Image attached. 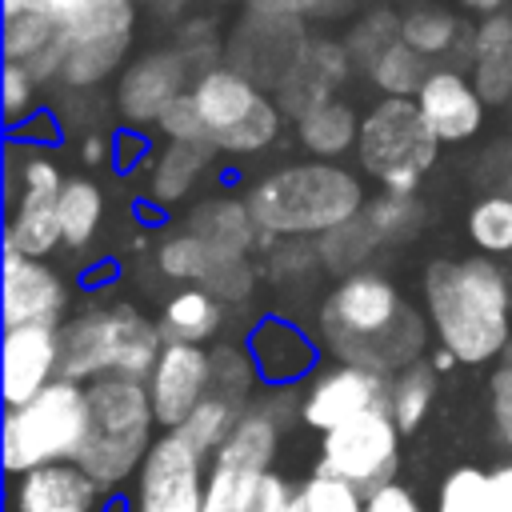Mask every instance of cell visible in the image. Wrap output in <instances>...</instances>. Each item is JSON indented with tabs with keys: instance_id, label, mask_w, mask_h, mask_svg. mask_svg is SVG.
<instances>
[{
	"instance_id": "obj_16",
	"label": "cell",
	"mask_w": 512,
	"mask_h": 512,
	"mask_svg": "<svg viewBox=\"0 0 512 512\" xmlns=\"http://www.w3.org/2000/svg\"><path fill=\"white\" fill-rule=\"evenodd\" d=\"M416 104H420V112H424V120L440 144H464L484 128L488 104L480 100L472 76L452 68V64L428 72V80L416 92Z\"/></svg>"
},
{
	"instance_id": "obj_27",
	"label": "cell",
	"mask_w": 512,
	"mask_h": 512,
	"mask_svg": "<svg viewBox=\"0 0 512 512\" xmlns=\"http://www.w3.org/2000/svg\"><path fill=\"white\" fill-rule=\"evenodd\" d=\"M104 220V192L88 176H68L60 192V228L68 248H88Z\"/></svg>"
},
{
	"instance_id": "obj_20",
	"label": "cell",
	"mask_w": 512,
	"mask_h": 512,
	"mask_svg": "<svg viewBox=\"0 0 512 512\" xmlns=\"http://www.w3.org/2000/svg\"><path fill=\"white\" fill-rule=\"evenodd\" d=\"M60 192H16L12 200H4L8 204L4 248H16L20 256H32V260H44L52 248H60L64 244Z\"/></svg>"
},
{
	"instance_id": "obj_58",
	"label": "cell",
	"mask_w": 512,
	"mask_h": 512,
	"mask_svg": "<svg viewBox=\"0 0 512 512\" xmlns=\"http://www.w3.org/2000/svg\"><path fill=\"white\" fill-rule=\"evenodd\" d=\"M116 512H124V508H116Z\"/></svg>"
},
{
	"instance_id": "obj_15",
	"label": "cell",
	"mask_w": 512,
	"mask_h": 512,
	"mask_svg": "<svg viewBox=\"0 0 512 512\" xmlns=\"http://www.w3.org/2000/svg\"><path fill=\"white\" fill-rule=\"evenodd\" d=\"M0 356H4V380H0L4 408H20L60 376V328H44V324L4 328Z\"/></svg>"
},
{
	"instance_id": "obj_26",
	"label": "cell",
	"mask_w": 512,
	"mask_h": 512,
	"mask_svg": "<svg viewBox=\"0 0 512 512\" xmlns=\"http://www.w3.org/2000/svg\"><path fill=\"white\" fill-rule=\"evenodd\" d=\"M460 36H464L460 16L440 8V4H416L400 16V40L408 48H416L420 56H428V60L452 52L460 44Z\"/></svg>"
},
{
	"instance_id": "obj_37",
	"label": "cell",
	"mask_w": 512,
	"mask_h": 512,
	"mask_svg": "<svg viewBox=\"0 0 512 512\" xmlns=\"http://www.w3.org/2000/svg\"><path fill=\"white\" fill-rule=\"evenodd\" d=\"M256 380H260V376H256V368H252L248 348L220 344V348L212 352V392H216V396H224V400L248 408V396H252Z\"/></svg>"
},
{
	"instance_id": "obj_13",
	"label": "cell",
	"mask_w": 512,
	"mask_h": 512,
	"mask_svg": "<svg viewBox=\"0 0 512 512\" xmlns=\"http://www.w3.org/2000/svg\"><path fill=\"white\" fill-rule=\"evenodd\" d=\"M144 384L152 396L156 424L176 432L200 408V400L212 392V352H204L200 344L168 340Z\"/></svg>"
},
{
	"instance_id": "obj_50",
	"label": "cell",
	"mask_w": 512,
	"mask_h": 512,
	"mask_svg": "<svg viewBox=\"0 0 512 512\" xmlns=\"http://www.w3.org/2000/svg\"><path fill=\"white\" fill-rule=\"evenodd\" d=\"M56 136V120L48 116V112H36L32 120H24L16 132H12V140H24V144H48Z\"/></svg>"
},
{
	"instance_id": "obj_44",
	"label": "cell",
	"mask_w": 512,
	"mask_h": 512,
	"mask_svg": "<svg viewBox=\"0 0 512 512\" xmlns=\"http://www.w3.org/2000/svg\"><path fill=\"white\" fill-rule=\"evenodd\" d=\"M252 512H308L304 508V496L276 472H264L260 480V492H256V508Z\"/></svg>"
},
{
	"instance_id": "obj_25",
	"label": "cell",
	"mask_w": 512,
	"mask_h": 512,
	"mask_svg": "<svg viewBox=\"0 0 512 512\" xmlns=\"http://www.w3.org/2000/svg\"><path fill=\"white\" fill-rule=\"evenodd\" d=\"M224 324V304L212 288L204 284H188L180 292H172L164 300L160 312V332L164 340H184V344H204L208 336H216Z\"/></svg>"
},
{
	"instance_id": "obj_57",
	"label": "cell",
	"mask_w": 512,
	"mask_h": 512,
	"mask_svg": "<svg viewBox=\"0 0 512 512\" xmlns=\"http://www.w3.org/2000/svg\"><path fill=\"white\" fill-rule=\"evenodd\" d=\"M508 132H512V104H508Z\"/></svg>"
},
{
	"instance_id": "obj_55",
	"label": "cell",
	"mask_w": 512,
	"mask_h": 512,
	"mask_svg": "<svg viewBox=\"0 0 512 512\" xmlns=\"http://www.w3.org/2000/svg\"><path fill=\"white\" fill-rule=\"evenodd\" d=\"M208 4H248V0H208Z\"/></svg>"
},
{
	"instance_id": "obj_56",
	"label": "cell",
	"mask_w": 512,
	"mask_h": 512,
	"mask_svg": "<svg viewBox=\"0 0 512 512\" xmlns=\"http://www.w3.org/2000/svg\"><path fill=\"white\" fill-rule=\"evenodd\" d=\"M64 512H92V508H64Z\"/></svg>"
},
{
	"instance_id": "obj_1",
	"label": "cell",
	"mask_w": 512,
	"mask_h": 512,
	"mask_svg": "<svg viewBox=\"0 0 512 512\" xmlns=\"http://www.w3.org/2000/svg\"><path fill=\"white\" fill-rule=\"evenodd\" d=\"M320 340L340 364L404 372L428 348V328L404 292L380 272H348L320 304Z\"/></svg>"
},
{
	"instance_id": "obj_41",
	"label": "cell",
	"mask_w": 512,
	"mask_h": 512,
	"mask_svg": "<svg viewBox=\"0 0 512 512\" xmlns=\"http://www.w3.org/2000/svg\"><path fill=\"white\" fill-rule=\"evenodd\" d=\"M300 496H304L308 512H368L360 488H352L336 476H320V472H312V480H304Z\"/></svg>"
},
{
	"instance_id": "obj_45",
	"label": "cell",
	"mask_w": 512,
	"mask_h": 512,
	"mask_svg": "<svg viewBox=\"0 0 512 512\" xmlns=\"http://www.w3.org/2000/svg\"><path fill=\"white\" fill-rule=\"evenodd\" d=\"M204 288H212L216 296H228V300L248 296V288H252V268H248V260H244V256H240V260H220L216 272L204 280Z\"/></svg>"
},
{
	"instance_id": "obj_8",
	"label": "cell",
	"mask_w": 512,
	"mask_h": 512,
	"mask_svg": "<svg viewBox=\"0 0 512 512\" xmlns=\"http://www.w3.org/2000/svg\"><path fill=\"white\" fill-rule=\"evenodd\" d=\"M436 156H440V140L412 96H380L360 116L356 160L384 192L416 196Z\"/></svg>"
},
{
	"instance_id": "obj_33",
	"label": "cell",
	"mask_w": 512,
	"mask_h": 512,
	"mask_svg": "<svg viewBox=\"0 0 512 512\" xmlns=\"http://www.w3.org/2000/svg\"><path fill=\"white\" fill-rule=\"evenodd\" d=\"M240 404H232V400H224V396H216V392H208L204 400H200V408L176 428L204 460L208 456H216L220 452V444L228 440V432L236 428V420H240Z\"/></svg>"
},
{
	"instance_id": "obj_42",
	"label": "cell",
	"mask_w": 512,
	"mask_h": 512,
	"mask_svg": "<svg viewBox=\"0 0 512 512\" xmlns=\"http://www.w3.org/2000/svg\"><path fill=\"white\" fill-rule=\"evenodd\" d=\"M492 424L500 444L512 448V340L496 356V372H492Z\"/></svg>"
},
{
	"instance_id": "obj_29",
	"label": "cell",
	"mask_w": 512,
	"mask_h": 512,
	"mask_svg": "<svg viewBox=\"0 0 512 512\" xmlns=\"http://www.w3.org/2000/svg\"><path fill=\"white\" fill-rule=\"evenodd\" d=\"M220 256L192 232V228H180L172 236L160 240L156 248V268L168 276V280H184V284H204L212 272H216Z\"/></svg>"
},
{
	"instance_id": "obj_46",
	"label": "cell",
	"mask_w": 512,
	"mask_h": 512,
	"mask_svg": "<svg viewBox=\"0 0 512 512\" xmlns=\"http://www.w3.org/2000/svg\"><path fill=\"white\" fill-rule=\"evenodd\" d=\"M512 44V12H492V16H480L476 28H472V40L468 48L472 52H488V48H504Z\"/></svg>"
},
{
	"instance_id": "obj_6",
	"label": "cell",
	"mask_w": 512,
	"mask_h": 512,
	"mask_svg": "<svg viewBox=\"0 0 512 512\" xmlns=\"http://www.w3.org/2000/svg\"><path fill=\"white\" fill-rule=\"evenodd\" d=\"M88 440V384L56 376L28 404L4 412V468L8 476L40 464L80 460Z\"/></svg>"
},
{
	"instance_id": "obj_31",
	"label": "cell",
	"mask_w": 512,
	"mask_h": 512,
	"mask_svg": "<svg viewBox=\"0 0 512 512\" xmlns=\"http://www.w3.org/2000/svg\"><path fill=\"white\" fill-rule=\"evenodd\" d=\"M260 480H264V472L212 460L208 480H204V508L200 512H252Z\"/></svg>"
},
{
	"instance_id": "obj_35",
	"label": "cell",
	"mask_w": 512,
	"mask_h": 512,
	"mask_svg": "<svg viewBox=\"0 0 512 512\" xmlns=\"http://www.w3.org/2000/svg\"><path fill=\"white\" fill-rule=\"evenodd\" d=\"M396 40H400V16L388 12V8H376V12H364V16L352 20V28H348V36H344V48H348L352 64L368 72V64H372L388 44H396Z\"/></svg>"
},
{
	"instance_id": "obj_34",
	"label": "cell",
	"mask_w": 512,
	"mask_h": 512,
	"mask_svg": "<svg viewBox=\"0 0 512 512\" xmlns=\"http://www.w3.org/2000/svg\"><path fill=\"white\" fill-rule=\"evenodd\" d=\"M436 512H492V472L460 464L440 480Z\"/></svg>"
},
{
	"instance_id": "obj_12",
	"label": "cell",
	"mask_w": 512,
	"mask_h": 512,
	"mask_svg": "<svg viewBox=\"0 0 512 512\" xmlns=\"http://www.w3.org/2000/svg\"><path fill=\"white\" fill-rule=\"evenodd\" d=\"M388 396H392V376L360 364H336L308 380V392L300 400V420L316 432H332L360 412L388 408Z\"/></svg>"
},
{
	"instance_id": "obj_38",
	"label": "cell",
	"mask_w": 512,
	"mask_h": 512,
	"mask_svg": "<svg viewBox=\"0 0 512 512\" xmlns=\"http://www.w3.org/2000/svg\"><path fill=\"white\" fill-rule=\"evenodd\" d=\"M20 4L44 8L60 24V32L68 36V32H80V28L96 24V20H104V16H116V12L132 8L136 0H4V8H20Z\"/></svg>"
},
{
	"instance_id": "obj_30",
	"label": "cell",
	"mask_w": 512,
	"mask_h": 512,
	"mask_svg": "<svg viewBox=\"0 0 512 512\" xmlns=\"http://www.w3.org/2000/svg\"><path fill=\"white\" fill-rule=\"evenodd\" d=\"M432 396H436V368L416 360L408 364L404 372L392 376V396H388V412L392 420L400 424V432H416L432 408Z\"/></svg>"
},
{
	"instance_id": "obj_7",
	"label": "cell",
	"mask_w": 512,
	"mask_h": 512,
	"mask_svg": "<svg viewBox=\"0 0 512 512\" xmlns=\"http://www.w3.org/2000/svg\"><path fill=\"white\" fill-rule=\"evenodd\" d=\"M188 92L204 120L208 144L224 156H256L272 148L284 128V108L228 60L196 72Z\"/></svg>"
},
{
	"instance_id": "obj_9",
	"label": "cell",
	"mask_w": 512,
	"mask_h": 512,
	"mask_svg": "<svg viewBox=\"0 0 512 512\" xmlns=\"http://www.w3.org/2000/svg\"><path fill=\"white\" fill-rule=\"evenodd\" d=\"M396 464H400V424L392 420L388 408H372L324 432L316 472L336 476L368 496L380 484L396 480Z\"/></svg>"
},
{
	"instance_id": "obj_54",
	"label": "cell",
	"mask_w": 512,
	"mask_h": 512,
	"mask_svg": "<svg viewBox=\"0 0 512 512\" xmlns=\"http://www.w3.org/2000/svg\"><path fill=\"white\" fill-rule=\"evenodd\" d=\"M496 192H508V196H512V164L504 168V180H500V188H496Z\"/></svg>"
},
{
	"instance_id": "obj_14",
	"label": "cell",
	"mask_w": 512,
	"mask_h": 512,
	"mask_svg": "<svg viewBox=\"0 0 512 512\" xmlns=\"http://www.w3.org/2000/svg\"><path fill=\"white\" fill-rule=\"evenodd\" d=\"M68 308V284L44 260L4 248V328L44 324L60 328Z\"/></svg>"
},
{
	"instance_id": "obj_23",
	"label": "cell",
	"mask_w": 512,
	"mask_h": 512,
	"mask_svg": "<svg viewBox=\"0 0 512 512\" xmlns=\"http://www.w3.org/2000/svg\"><path fill=\"white\" fill-rule=\"evenodd\" d=\"M216 148L212 144H196V140H168L156 156H152V172H148V196L156 204H176L184 200L200 176L208 172Z\"/></svg>"
},
{
	"instance_id": "obj_22",
	"label": "cell",
	"mask_w": 512,
	"mask_h": 512,
	"mask_svg": "<svg viewBox=\"0 0 512 512\" xmlns=\"http://www.w3.org/2000/svg\"><path fill=\"white\" fill-rule=\"evenodd\" d=\"M296 140L312 160H340L360 140V112L348 100L332 96L296 120Z\"/></svg>"
},
{
	"instance_id": "obj_49",
	"label": "cell",
	"mask_w": 512,
	"mask_h": 512,
	"mask_svg": "<svg viewBox=\"0 0 512 512\" xmlns=\"http://www.w3.org/2000/svg\"><path fill=\"white\" fill-rule=\"evenodd\" d=\"M144 152H148V140L140 136V128H124V132L112 140V160H116L120 168H132Z\"/></svg>"
},
{
	"instance_id": "obj_19",
	"label": "cell",
	"mask_w": 512,
	"mask_h": 512,
	"mask_svg": "<svg viewBox=\"0 0 512 512\" xmlns=\"http://www.w3.org/2000/svg\"><path fill=\"white\" fill-rule=\"evenodd\" d=\"M100 496V484L76 464H40L32 472H20L12 484V512H64V508H92Z\"/></svg>"
},
{
	"instance_id": "obj_17",
	"label": "cell",
	"mask_w": 512,
	"mask_h": 512,
	"mask_svg": "<svg viewBox=\"0 0 512 512\" xmlns=\"http://www.w3.org/2000/svg\"><path fill=\"white\" fill-rule=\"evenodd\" d=\"M352 68H356V64H352V56H348V48H344L340 40H332V36H308L300 60H296V64L288 68V76L276 84V96H280L276 104H280L288 116L300 120L308 108L332 100L336 88L348 80Z\"/></svg>"
},
{
	"instance_id": "obj_18",
	"label": "cell",
	"mask_w": 512,
	"mask_h": 512,
	"mask_svg": "<svg viewBox=\"0 0 512 512\" xmlns=\"http://www.w3.org/2000/svg\"><path fill=\"white\" fill-rule=\"evenodd\" d=\"M244 348L252 356L260 384H268V388H288V384L304 380L316 364V344L284 316H264L248 332Z\"/></svg>"
},
{
	"instance_id": "obj_36",
	"label": "cell",
	"mask_w": 512,
	"mask_h": 512,
	"mask_svg": "<svg viewBox=\"0 0 512 512\" xmlns=\"http://www.w3.org/2000/svg\"><path fill=\"white\" fill-rule=\"evenodd\" d=\"M420 216H424L420 200H416V196H400V192H384V196L368 200L364 212H360V220L368 224V232H372L376 240L412 236V232L420 228Z\"/></svg>"
},
{
	"instance_id": "obj_21",
	"label": "cell",
	"mask_w": 512,
	"mask_h": 512,
	"mask_svg": "<svg viewBox=\"0 0 512 512\" xmlns=\"http://www.w3.org/2000/svg\"><path fill=\"white\" fill-rule=\"evenodd\" d=\"M184 228H192L220 260H240V256L252 248L256 232H260L256 220H252V212H248V204H244V200H232V196L200 200V204L188 212Z\"/></svg>"
},
{
	"instance_id": "obj_48",
	"label": "cell",
	"mask_w": 512,
	"mask_h": 512,
	"mask_svg": "<svg viewBox=\"0 0 512 512\" xmlns=\"http://www.w3.org/2000/svg\"><path fill=\"white\" fill-rule=\"evenodd\" d=\"M364 508H368V512H424L420 500L412 496V488H404V484H396V480H388V484H380L376 492H368V496H364Z\"/></svg>"
},
{
	"instance_id": "obj_53",
	"label": "cell",
	"mask_w": 512,
	"mask_h": 512,
	"mask_svg": "<svg viewBox=\"0 0 512 512\" xmlns=\"http://www.w3.org/2000/svg\"><path fill=\"white\" fill-rule=\"evenodd\" d=\"M464 12H472V16H492V12H504L512 0H456Z\"/></svg>"
},
{
	"instance_id": "obj_2",
	"label": "cell",
	"mask_w": 512,
	"mask_h": 512,
	"mask_svg": "<svg viewBox=\"0 0 512 512\" xmlns=\"http://www.w3.org/2000/svg\"><path fill=\"white\" fill-rule=\"evenodd\" d=\"M424 304L440 348L460 364H484L512 340V288L504 268L484 252L432 260L424 268Z\"/></svg>"
},
{
	"instance_id": "obj_3",
	"label": "cell",
	"mask_w": 512,
	"mask_h": 512,
	"mask_svg": "<svg viewBox=\"0 0 512 512\" xmlns=\"http://www.w3.org/2000/svg\"><path fill=\"white\" fill-rule=\"evenodd\" d=\"M244 204L264 236H328L352 224L368 196L352 168L336 160H296L252 180Z\"/></svg>"
},
{
	"instance_id": "obj_47",
	"label": "cell",
	"mask_w": 512,
	"mask_h": 512,
	"mask_svg": "<svg viewBox=\"0 0 512 512\" xmlns=\"http://www.w3.org/2000/svg\"><path fill=\"white\" fill-rule=\"evenodd\" d=\"M336 0H248V12L260 16H296V20H316L332 12Z\"/></svg>"
},
{
	"instance_id": "obj_52",
	"label": "cell",
	"mask_w": 512,
	"mask_h": 512,
	"mask_svg": "<svg viewBox=\"0 0 512 512\" xmlns=\"http://www.w3.org/2000/svg\"><path fill=\"white\" fill-rule=\"evenodd\" d=\"M108 152H112V144H108L104 136H88V140H84V148H80L84 164H104V160H108Z\"/></svg>"
},
{
	"instance_id": "obj_39",
	"label": "cell",
	"mask_w": 512,
	"mask_h": 512,
	"mask_svg": "<svg viewBox=\"0 0 512 512\" xmlns=\"http://www.w3.org/2000/svg\"><path fill=\"white\" fill-rule=\"evenodd\" d=\"M472 84L480 92V100L492 104H512V44L504 48H488V52H472Z\"/></svg>"
},
{
	"instance_id": "obj_32",
	"label": "cell",
	"mask_w": 512,
	"mask_h": 512,
	"mask_svg": "<svg viewBox=\"0 0 512 512\" xmlns=\"http://www.w3.org/2000/svg\"><path fill=\"white\" fill-rule=\"evenodd\" d=\"M468 240L484 256L512 252V196L508 192H488L468 208Z\"/></svg>"
},
{
	"instance_id": "obj_11",
	"label": "cell",
	"mask_w": 512,
	"mask_h": 512,
	"mask_svg": "<svg viewBox=\"0 0 512 512\" xmlns=\"http://www.w3.org/2000/svg\"><path fill=\"white\" fill-rule=\"evenodd\" d=\"M192 80H196V64L180 44L152 48V52L136 56L132 64H124V72L116 76V112L132 128L160 124L168 104L176 96H184L192 88Z\"/></svg>"
},
{
	"instance_id": "obj_5",
	"label": "cell",
	"mask_w": 512,
	"mask_h": 512,
	"mask_svg": "<svg viewBox=\"0 0 512 512\" xmlns=\"http://www.w3.org/2000/svg\"><path fill=\"white\" fill-rule=\"evenodd\" d=\"M152 396L144 380L128 376H96L88 384V440L80 452V468L112 488L128 472H136L152 448Z\"/></svg>"
},
{
	"instance_id": "obj_10",
	"label": "cell",
	"mask_w": 512,
	"mask_h": 512,
	"mask_svg": "<svg viewBox=\"0 0 512 512\" xmlns=\"http://www.w3.org/2000/svg\"><path fill=\"white\" fill-rule=\"evenodd\" d=\"M204 480V456L180 432H164L152 440L144 464L136 468L128 512H200Z\"/></svg>"
},
{
	"instance_id": "obj_28",
	"label": "cell",
	"mask_w": 512,
	"mask_h": 512,
	"mask_svg": "<svg viewBox=\"0 0 512 512\" xmlns=\"http://www.w3.org/2000/svg\"><path fill=\"white\" fill-rule=\"evenodd\" d=\"M428 56H420L416 48H408L404 40H396V44H388L372 64H368V80H372V88L380 92V96H412L416 100V92H420V84L428 80Z\"/></svg>"
},
{
	"instance_id": "obj_4",
	"label": "cell",
	"mask_w": 512,
	"mask_h": 512,
	"mask_svg": "<svg viewBox=\"0 0 512 512\" xmlns=\"http://www.w3.org/2000/svg\"><path fill=\"white\" fill-rule=\"evenodd\" d=\"M164 344L160 324H152L140 308H92L60 324V376L80 384H92L96 376L148 380Z\"/></svg>"
},
{
	"instance_id": "obj_43",
	"label": "cell",
	"mask_w": 512,
	"mask_h": 512,
	"mask_svg": "<svg viewBox=\"0 0 512 512\" xmlns=\"http://www.w3.org/2000/svg\"><path fill=\"white\" fill-rule=\"evenodd\" d=\"M156 128H160L164 140H196V144H208V132H204V120H200V112H196L192 92L176 96V100L168 104V112L160 116Z\"/></svg>"
},
{
	"instance_id": "obj_24",
	"label": "cell",
	"mask_w": 512,
	"mask_h": 512,
	"mask_svg": "<svg viewBox=\"0 0 512 512\" xmlns=\"http://www.w3.org/2000/svg\"><path fill=\"white\" fill-rule=\"evenodd\" d=\"M276 444H280V412L272 404H248L212 460L240 464L252 472H272L268 464L276 456Z\"/></svg>"
},
{
	"instance_id": "obj_51",
	"label": "cell",
	"mask_w": 512,
	"mask_h": 512,
	"mask_svg": "<svg viewBox=\"0 0 512 512\" xmlns=\"http://www.w3.org/2000/svg\"><path fill=\"white\" fill-rule=\"evenodd\" d=\"M492 512H512V464L492 468Z\"/></svg>"
},
{
	"instance_id": "obj_40",
	"label": "cell",
	"mask_w": 512,
	"mask_h": 512,
	"mask_svg": "<svg viewBox=\"0 0 512 512\" xmlns=\"http://www.w3.org/2000/svg\"><path fill=\"white\" fill-rule=\"evenodd\" d=\"M36 76L24 68V64H12L4 60V80H0V92H4V124L16 132L24 120H32L40 108H36Z\"/></svg>"
}]
</instances>
